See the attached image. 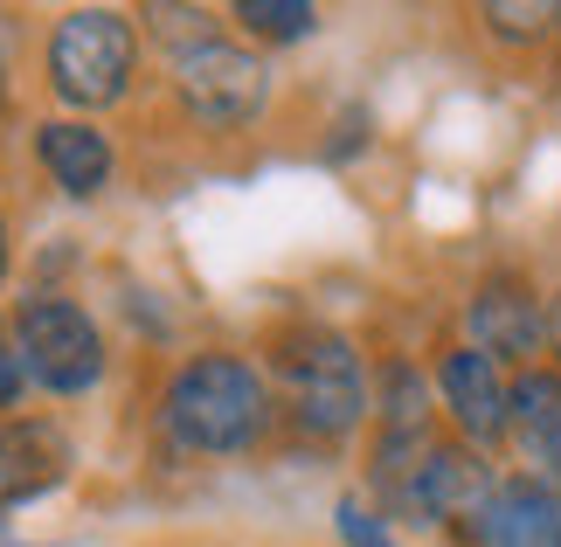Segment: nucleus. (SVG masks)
I'll return each instance as SVG.
<instances>
[{
	"mask_svg": "<svg viewBox=\"0 0 561 547\" xmlns=\"http://www.w3.org/2000/svg\"><path fill=\"white\" fill-rule=\"evenodd\" d=\"M167 430L181 436L187 451H208V457H229V451H250L271 436V388L250 361L236 354H194L174 367L167 381Z\"/></svg>",
	"mask_w": 561,
	"mask_h": 547,
	"instance_id": "nucleus-1",
	"label": "nucleus"
},
{
	"mask_svg": "<svg viewBox=\"0 0 561 547\" xmlns=\"http://www.w3.org/2000/svg\"><path fill=\"white\" fill-rule=\"evenodd\" d=\"M291 381V415L306 423L312 436H340L360 430V415L375 409V381H368V361H360V346L347 333H333V326H298L285 340V354H277Z\"/></svg>",
	"mask_w": 561,
	"mask_h": 547,
	"instance_id": "nucleus-2",
	"label": "nucleus"
},
{
	"mask_svg": "<svg viewBox=\"0 0 561 547\" xmlns=\"http://www.w3.org/2000/svg\"><path fill=\"white\" fill-rule=\"evenodd\" d=\"M49 91L77 112L118 104L133 91V62H139V29L118 8H77L49 29Z\"/></svg>",
	"mask_w": 561,
	"mask_h": 547,
	"instance_id": "nucleus-3",
	"label": "nucleus"
},
{
	"mask_svg": "<svg viewBox=\"0 0 561 547\" xmlns=\"http://www.w3.org/2000/svg\"><path fill=\"white\" fill-rule=\"evenodd\" d=\"M14 346L28 381H42L49 396H83V388L104 381V333L77 298H56V292L28 298L14 312Z\"/></svg>",
	"mask_w": 561,
	"mask_h": 547,
	"instance_id": "nucleus-4",
	"label": "nucleus"
},
{
	"mask_svg": "<svg viewBox=\"0 0 561 547\" xmlns=\"http://www.w3.org/2000/svg\"><path fill=\"white\" fill-rule=\"evenodd\" d=\"M174 98L208 133H243L271 104V70H264V56L236 49V42H202V49L174 56Z\"/></svg>",
	"mask_w": 561,
	"mask_h": 547,
	"instance_id": "nucleus-5",
	"label": "nucleus"
},
{
	"mask_svg": "<svg viewBox=\"0 0 561 547\" xmlns=\"http://www.w3.org/2000/svg\"><path fill=\"white\" fill-rule=\"evenodd\" d=\"M465 340L492 354L506 375L548 361V298L527 271H485L465 298Z\"/></svg>",
	"mask_w": 561,
	"mask_h": 547,
	"instance_id": "nucleus-6",
	"label": "nucleus"
},
{
	"mask_svg": "<svg viewBox=\"0 0 561 547\" xmlns=\"http://www.w3.org/2000/svg\"><path fill=\"white\" fill-rule=\"evenodd\" d=\"M492 499H500V471H492V457L450 436V444H437L423 457L409 520H416V527H444L450 540H465V547H485Z\"/></svg>",
	"mask_w": 561,
	"mask_h": 547,
	"instance_id": "nucleus-7",
	"label": "nucleus"
},
{
	"mask_svg": "<svg viewBox=\"0 0 561 547\" xmlns=\"http://www.w3.org/2000/svg\"><path fill=\"white\" fill-rule=\"evenodd\" d=\"M437 402L450 415V436L471 451H500L513 423V375L471 340H450L437 354Z\"/></svg>",
	"mask_w": 561,
	"mask_h": 547,
	"instance_id": "nucleus-8",
	"label": "nucleus"
},
{
	"mask_svg": "<svg viewBox=\"0 0 561 547\" xmlns=\"http://www.w3.org/2000/svg\"><path fill=\"white\" fill-rule=\"evenodd\" d=\"M506 444H513V457H520L527 478H554V486H561V367L554 361L513 375Z\"/></svg>",
	"mask_w": 561,
	"mask_h": 547,
	"instance_id": "nucleus-9",
	"label": "nucleus"
},
{
	"mask_svg": "<svg viewBox=\"0 0 561 547\" xmlns=\"http://www.w3.org/2000/svg\"><path fill=\"white\" fill-rule=\"evenodd\" d=\"M35 152H42L49 181L70 194V202H91V194H104V181H112V139H104L91 118L35 125Z\"/></svg>",
	"mask_w": 561,
	"mask_h": 547,
	"instance_id": "nucleus-10",
	"label": "nucleus"
},
{
	"mask_svg": "<svg viewBox=\"0 0 561 547\" xmlns=\"http://www.w3.org/2000/svg\"><path fill=\"white\" fill-rule=\"evenodd\" d=\"M485 547H554V478L506 471L485 520Z\"/></svg>",
	"mask_w": 561,
	"mask_h": 547,
	"instance_id": "nucleus-11",
	"label": "nucleus"
},
{
	"mask_svg": "<svg viewBox=\"0 0 561 547\" xmlns=\"http://www.w3.org/2000/svg\"><path fill=\"white\" fill-rule=\"evenodd\" d=\"M62 465H70V444H62L49 423H8L0 430V506L56 486Z\"/></svg>",
	"mask_w": 561,
	"mask_h": 547,
	"instance_id": "nucleus-12",
	"label": "nucleus"
},
{
	"mask_svg": "<svg viewBox=\"0 0 561 547\" xmlns=\"http://www.w3.org/2000/svg\"><path fill=\"white\" fill-rule=\"evenodd\" d=\"M375 415H381V430H396V436H430V375L416 361L388 354L375 367Z\"/></svg>",
	"mask_w": 561,
	"mask_h": 547,
	"instance_id": "nucleus-13",
	"label": "nucleus"
},
{
	"mask_svg": "<svg viewBox=\"0 0 561 547\" xmlns=\"http://www.w3.org/2000/svg\"><path fill=\"white\" fill-rule=\"evenodd\" d=\"M479 29L492 35V42H506V49H541V42L554 35V8H520V0H485L479 8Z\"/></svg>",
	"mask_w": 561,
	"mask_h": 547,
	"instance_id": "nucleus-14",
	"label": "nucleus"
},
{
	"mask_svg": "<svg viewBox=\"0 0 561 547\" xmlns=\"http://www.w3.org/2000/svg\"><path fill=\"white\" fill-rule=\"evenodd\" d=\"M236 21H243L256 42H306L319 29V8L312 0H243Z\"/></svg>",
	"mask_w": 561,
	"mask_h": 547,
	"instance_id": "nucleus-15",
	"label": "nucleus"
},
{
	"mask_svg": "<svg viewBox=\"0 0 561 547\" xmlns=\"http://www.w3.org/2000/svg\"><path fill=\"white\" fill-rule=\"evenodd\" d=\"M333 520H340V540H347V547H396V534H388V513L368 506V499H354V492L333 506Z\"/></svg>",
	"mask_w": 561,
	"mask_h": 547,
	"instance_id": "nucleus-16",
	"label": "nucleus"
},
{
	"mask_svg": "<svg viewBox=\"0 0 561 547\" xmlns=\"http://www.w3.org/2000/svg\"><path fill=\"white\" fill-rule=\"evenodd\" d=\"M139 21H153V35H167L181 56L202 49V42H215V35H208V8H146Z\"/></svg>",
	"mask_w": 561,
	"mask_h": 547,
	"instance_id": "nucleus-17",
	"label": "nucleus"
},
{
	"mask_svg": "<svg viewBox=\"0 0 561 547\" xmlns=\"http://www.w3.org/2000/svg\"><path fill=\"white\" fill-rule=\"evenodd\" d=\"M21 388H28V367H21V346L0 340V409L21 402Z\"/></svg>",
	"mask_w": 561,
	"mask_h": 547,
	"instance_id": "nucleus-18",
	"label": "nucleus"
},
{
	"mask_svg": "<svg viewBox=\"0 0 561 547\" xmlns=\"http://www.w3.org/2000/svg\"><path fill=\"white\" fill-rule=\"evenodd\" d=\"M548 361L561 367V284L548 292Z\"/></svg>",
	"mask_w": 561,
	"mask_h": 547,
	"instance_id": "nucleus-19",
	"label": "nucleus"
},
{
	"mask_svg": "<svg viewBox=\"0 0 561 547\" xmlns=\"http://www.w3.org/2000/svg\"><path fill=\"white\" fill-rule=\"evenodd\" d=\"M0 104H8V35H0Z\"/></svg>",
	"mask_w": 561,
	"mask_h": 547,
	"instance_id": "nucleus-20",
	"label": "nucleus"
},
{
	"mask_svg": "<svg viewBox=\"0 0 561 547\" xmlns=\"http://www.w3.org/2000/svg\"><path fill=\"white\" fill-rule=\"evenodd\" d=\"M0 277H8V223H0Z\"/></svg>",
	"mask_w": 561,
	"mask_h": 547,
	"instance_id": "nucleus-21",
	"label": "nucleus"
}]
</instances>
